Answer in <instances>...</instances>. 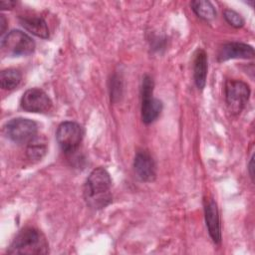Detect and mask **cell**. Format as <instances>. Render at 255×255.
<instances>
[{"label": "cell", "mask_w": 255, "mask_h": 255, "mask_svg": "<svg viewBox=\"0 0 255 255\" xmlns=\"http://www.w3.org/2000/svg\"><path fill=\"white\" fill-rule=\"evenodd\" d=\"M112 178L104 167H97L89 174L84 185V197L87 205L93 209H102L112 201Z\"/></svg>", "instance_id": "obj_1"}, {"label": "cell", "mask_w": 255, "mask_h": 255, "mask_svg": "<svg viewBox=\"0 0 255 255\" xmlns=\"http://www.w3.org/2000/svg\"><path fill=\"white\" fill-rule=\"evenodd\" d=\"M49 244L45 235L38 229L27 227L22 229L10 244L8 254H47Z\"/></svg>", "instance_id": "obj_2"}, {"label": "cell", "mask_w": 255, "mask_h": 255, "mask_svg": "<svg viewBox=\"0 0 255 255\" xmlns=\"http://www.w3.org/2000/svg\"><path fill=\"white\" fill-rule=\"evenodd\" d=\"M224 93L228 111L233 115H237L244 109L249 100L250 88L242 81L227 80Z\"/></svg>", "instance_id": "obj_3"}, {"label": "cell", "mask_w": 255, "mask_h": 255, "mask_svg": "<svg viewBox=\"0 0 255 255\" xmlns=\"http://www.w3.org/2000/svg\"><path fill=\"white\" fill-rule=\"evenodd\" d=\"M3 52L11 56H28L35 50V42L20 30H12L1 40Z\"/></svg>", "instance_id": "obj_4"}, {"label": "cell", "mask_w": 255, "mask_h": 255, "mask_svg": "<svg viewBox=\"0 0 255 255\" xmlns=\"http://www.w3.org/2000/svg\"><path fill=\"white\" fill-rule=\"evenodd\" d=\"M153 81L149 76H144L141 85V120L148 125L154 122L161 110L162 104L158 99L153 98Z\"/></svg>", "instance_id": "obj_5"}, {"label": "cell", "mask_w": 255, "mask_h": 255, "mask_svg": "<svg viewBox=\"0 0 255 255\" xmlns=\"http://www.w3.org/2000/svg\"><path fill=\"white\" fill-rule=\"evenodd\" d=\"M84 131L82 127L75 122L62 123L56 131L57 141L65 152H74L83 139Z\"/></svg>", "instance_id": "obj_6"}, {"label": "cell", "mask_w": 255, "mask_h": 255, "mask_svg": "<svg viewBox=\"0 0 255 255\" xmlns=\"http://www.w3.org/2000/svg\"><path fill=\"white\" fill-rule=\"evenodd\" d=\"M37 124L29 119L16 118L5 126L7 136L16 143H28L37 135Z\"/></svg>", "instance_id": "obj_7"}, {"label": "cell", "mask_w": 255, "mask_h": 255, "mask_svg": "<svg viewBox=\"0 0 255 255\" xmlns=\"http://www.w3.org/2000/svg\"><path fill=\"white\" fill-rule=\"evenodd\" d=\"M21 107L30 113H46L52 108V101L48 95L37 88L27 90L21 98Z\"/></svg>", "instance_id": "obj_8"}, {"label": "cell", "mask_w": 255, "mask_h": 255, "mask_svg": "<svg viewBox=\"0 0 255 255\" xmlns=\"http://www.w3.org/2000/svg\"><path fill=\"white\" fill-rule=\"evenodd\" d=\"M254 57V49L247 44L239 42L226 43L221 46L217 53L218 62L230 59H251Z\"/></svg>", "instance_id": "obj_9"}, {"label": "cell", "mask_w": 255, "mask_h": 255, "mask_svg": "<svg viewBox=\"0 0 255 255\" xmlns=\"http://www.w3.org/2000/svg\"><path fill=\"white\" fill-rule=\"evenodd\" d=\"M133 168L140 180L150 182L155 179V163L146 151H139L136 153L133 160Z\"/></svg>", "instance_id": "obj_10"}, {"label": "cell", "mask_w": 255, "mask_h": 255, "mask_svg": "<svg viewBox=\"0 0 255 255\" xmlns=\"http://www.w3.org/2000/svg\"><path fill=\"white\" fill-rule=\"evenodd\" d=\"M204 214L209 235L214 243L219 244L221 241V227L217 204L214 200L210 199L205 202Z\"/></svg>", "instance_id": "obj_11"}, {"label": "cell", "mask_w": 255, "mask_h": 255, "mask_svg": "<svg viewBox=\"0 0 255 255\" xmlns=\"http://www.w3.org/2000/svg\"><path fill=\"white\" fill-rule=\"evenodd\" d=\"M21 25L33 35L47 39L49 37V29L45 20L37 16H21Z\"/></svg>", "instance_id": "obj_12"}, {"label": "cell", "mask_w": 255, "mask_h": 255, "mask_svg": "<svg viewBox=\"0 0 255 255\" xmlns=\"http://www.w3.org/2000/svg\"><path fill=\"white\" fill-rule=\"evenodd\" d=\"M194 82L198 89L202 90L206 84L207 77V56L203 50H197L193 65Z\"/></svg>", "instance_id": "obj_13"}, {"label": "cell", "mask_w": 255, "mask_h": 255, "mask_svg": "<svg viewBox=\"0 0 255 255\" xmlns=\"http://www.w3.org/2000/svg\"><path fill=\"white\" fill-rule=\"evenodd\" d=\"M47 152V140L39 135H36L27 143L26 155L30 160L37 161L43 158Z\"/></svg>", "instance_id": "obj_14"}, {"label": "cell", "mask_w": 255, "mask_h": 255, "mask_svg": "<svg viewBox=\"0 0 255 255\" xmlns=\"http://www.w3.org/2000/svg\"><path fill=\"white\" fill-rule=\"evenodd\" d=\"M193 12L204 21H211L216 16V11L214 6L210 1L196 0L190 3Z\"/></svg>", "instance_id": "obj_15"}, {"label": "cell", "mask_w": 255, "mask_h": 255, "mask_svg": "<svg viewBox=\"0 0 255 255\" xmlns=\"http://www.w3.org/2000/svg\"><path fill=\"white\" fill-rule=\"evenodd\" d=\"M21 73L16 69H6L0 73V83L3 90L11 91L21 82Z\"/></svg>", "instance_id": "obj_16"}, {"label": "cell", "mask_w": 255, "mask_h": 255, "mask_svg": "<svg viewBox=\"0 0 255 255\" xmlns=\"http://www.w3.org/2000/svg\"><path fill=\"white\" fill-rule=\"evenodd\" d=\"M223 15H224V18L227 21V23L234 28H241L244 25L243 17L234 10L226 9L224 11Z\"/></svg>", "instance_id": "obj_17"}, {"label": "cell", "mask_w": 255, "mask_h": 255, "mask_svg": "<svg viewBox=\"0 0 255 255\" xmlns=\"http://www.w3.org/2000/svg\"><path fill=\"white\" fill-rule=\"evenodd\" d=\"M15 5H16L15 1H1L0 2V7L3 9H11V8H14Z\"/></svg>", "instance_id": "obj_18"}, {"label": "cell", "mask_w": 255, "mask_h": 255, "mask_svg": "<svg viewBox=\"0 0 255 255\" xmlns=\"http://www.w3.org/2000/svg\"><path fill=\"white\" fill-rule=\"evenodd\" d=\"M6 27H7V21H6L5 17H4V15L1 14L0 15V34L1 35L5 32Z\"/></svg>", "instance_id": "obj_19"}, {"label": "cell", "mask_w": 255, "mask_h": 255, "mask_svg": "<svg viewBox=\"0 0 255 255\" xmlns=\"http://www.w3.org/2000/svg\"><path fill=\"white\" fill-rule=\"evenodd\" d=\"M253 159H254V157L252 156L251 159H250V162H249V173H250V176H251L252 180H253V177H254V173H253Z\"/></svg>", "instance_id": "obj_20"}]
</instances>
